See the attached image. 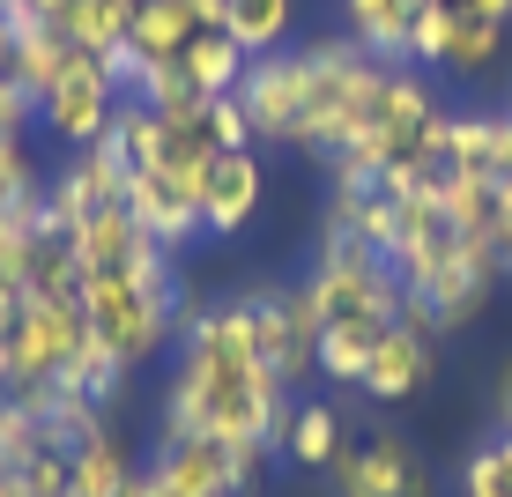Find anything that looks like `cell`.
I'll return each mask as SVG.
<instances>
[{"label":"cell","mask_w":512,"mask_h":497,"mask_svg":"<svg viewBox=\"0 0 512 497\" xmlns=\"http://www.w3.org/2000/svg\"><path fill=\"white\" fill-rule=\"evenodd\" d=\"M38 119V104H30L23 90H15L8 75H0V141H23V127Z\"/></svg>","instance_id":"obj_29"},{"label":"cell","mask_w":512,"mask_h":497,"mask_svg":"<svg viewBox=\"0 0 512 497\" xmlns=\"http://www.w3.org/2000/svg\"><path fill=\"white\" fill-rule=\"evenodd\" d=\"M349 446V423L334 401H290V423H282V453L297 468H334V453Z\"/></svg>","instance_id":"obj_17"},{"label":"cell","mask_w":512,"mask_h":497,"mask_svg":"<svg viewBox=\"0 0 512 497\" xmlns=\"http://www.w3.org/2000/svg\"><path fill=\"white\" fill-rule=\"evenodd\" d=\"M327 475H334V497H438L423 453L409 446V438H394V431L349 438Z\"/></svg>","instance_id":"obj_7"},{"label":"cell","mask_w":512,"mask_h":497,"mask_svg":"<svg viewBox=\"0 0 512 497\" xmlns=\"http://www.w3.org/2000/svg\"><path fill=\"white\" fill-rule=\"evenodd\" d=\"M201 193V230L208 238H238V230H253L260 201H268V164H260L253 149H223L216 164L193 179Z\"/></svg>","instance_id":"obj_10"},{"label":"cell","mask_w":512,"mask_h":497,"mask_svg":"<svg viewBox=\"0 0 512 497\" xmlns=\"http://www.w3.org/2000/svg\"><path fill=\"white\" fill-rule=\"evenodd\" d=\"M60 38L75 52H90V60H112V52L127 45V8H119V0H67Z\"/></svg>","instance_id":"obj_21"},{"label":"cell","mask_w":512,"mask_h":497,"mask_svg":"<svg viewBox=\"0 0 512 497\" xmlns=\"http://www.w3.org/2000/svg\"><path fill=\"white\" fill-rule=\"evenodd\" d=\"M468 15H483V23H505V30H512V0H468Z\"/></svg>","instance_id":"obj_31"},{"label":"cell","mask_w":512,"mask_h":497,"mask_svg":"<svg viewBox=\"0 0 512 497\" xmlns=\"http://www.w3.org/2000/svg\"><path fill=\"white\" fill-rule=\"evenodd\" d=\"M119 386H127V364H119L97 334H82L75 357H67V371H60V394H75V401H90V408H112Z\"/></svg>","instance_id":"obj_20"},{"label":"cell","mask_w":512,"mask_h":497,"mask_svg":"<svg viewBox=\"0 0 512 497\" xmlns=\"http://www.w3.org/2000/svg\"><path fill=\"white\" fill-rule=\"evenodd\" d=\"M379 334H386V327H364V319L320 327V379L357 386V379H364V364H372V349H379Z\"/></svg>","instance_id":"obj_23"},{"label":"cell","mask_w":512,"mask_h":497,"mask_svg":"<svg viewBox=\"0 0 512 497\" xmlns=\"http://www.w3.org/2000/svg\"><path fill=\"white\" fill-rule=\"evenodd\" d=\"M238 104H245V119H253V141H290L297 112H305V45H282V52L245 67Z\"/></svg>","instance_id":"obj_9"},{"label":"cell","mask_w":512,"mask_h":497,"mask_svg":"<svg viewBox=\"0 0 512 497\" xmlns=\"http://www.w3.org/2000/svg\"><path fill=\"white\" fill-rule=\"evenodd\" d=\"M238 305H245L260 364H268L282 386H297V379L320 371V312H312L305 282H260V290H245Z\"/></svg>","instance_id":"obj_5"},{"label":"cell","mask_w":512,"mask_h":497,"mask_svg":"<svg viewBox=\"0 0 512 497\" xmlns=\"http://www.w3.org/2000/svg\"><path fill=\"white\" fill-rule=\"evenodd\" d=\"M290 386L260 364L245 305H179V364L164 386V438H223V446H282Z\"/></svg>","instance_id":"obj_1"},{"label":"cell","mask_w":512,"mask_h":497,"mask_svg":"<svg viewBox=\"0 0 512 497\" xmlns=\"http://www.w3.org/2000/svg\"><path fill=\"white\" fill-rule=\"evenodd\" d=\"M512 30L505 23H483V15H453L446 30V52H438V75H490L505 60Z\"/></svg>","instance_id":"obj_18"},{"label":"cell","mask_w":512,"mask_h":497,"mask_svg":"<svg viewBox=\"0 0 512 497\" xmlns=\"http://www.w3.org/2000/svg\"><path fill=\"white\" fill-rule=\"evenodd\" d=\"M0 497H30V490H23V475H0Z\"/></svg>","instance_id":"obj_34"},{"label":"cell","mask_w":512,"mask_h":497,"mask_svg":"<svg viewBox=\"0 0 512 497\" xmlns=\"http://www.w3.org/2000/svg\"><path fill=\"white\" fill-rule=\"evenodd\" d=\"M82 319H90V334L104 349H112L119 364H149L156 349L179 334V305H164V297H149L127 268L112 275H82Z\"/></svg>","instance_id":"obj_4"},{"label":"cell","mask_w":512,"mask_h":497,"mask_svg":"<svg viewBox=\"0 0 512 497\" xmlns=\"http://www.w3.org/2000/svg\"><path fill=\"white\" fill-rule=\"evenodd\" d=\"M498 282H505V260L490 253V245H475V238H468L461 253H453V268L438 275L431 290H423V305H431V319L453 334V327H468V319L490 305V290H498Z\"/></svg>","instance_id":"obj_12"},{"label":"cell","mask_w":512,"mask_h":497,"mask_svg":"<svg viewBox=\"0 0 512 497\" xmlns=\"http://www.w3.org/2000/svg\"><path fill=\"white\" fill-rule=\"evenodd\" d=\"M423 8H446V15H468V0H423Z\"/></svg>","instance_id":"obj_35"},{"label":"cell","mask_w":512,"mask_h":497,"mask_svg":"<svg viewBox=\"0 0 512 497\" xmlns=\"http://www.w3.org/2000/svg\"><path fill=\"white\" fill-rule=\"evenodd\" d=\"M498 416H512V364H505V379H498Z\"/></svg>","instance_id":"obj_32"},{"label":"cell","mask_w":512,"mask_h":497,"mask_svg":"<svg viewBox=\"0 0 512 497\" xmlns=\"http://www.w3.org/2000/svg\"><path fill=\"white\" fill-rule=\"evenodd\" d=\"M290 30H297V0H223V38H231L245 60L282 52Z\"/></svg>","instance_id":"obj_16"},{"label":"cell","mask_w":512,"mask_h":497,"mask_svg":"<svg viewBox=\"0 0 512 497\" xmlns=\"http://www.w3.org/2000/svg\"><path fill=\"white\" fill-rule=\"evenodd\" d=\"M119 82H112V60H90V52H75L67 60V75L52 82V97L38 104V119H45V134L60 141V149H90V141L112 134V119H119Z\"/></svg>","instance_id":"obj_6"},{"label":"cell","mask_w":512,"mask_h":497,"mask_svg":"<svg viewBox=\"0 0 512 497\" xmlns=\"http://www.w3.org/2000/svg\"><path fill=\"white\" fill-rule=\"evenodd\" d=\"M119 8H127V15H134V8H141V0H119Z\"/></svg>","instance_id":"obj_37"},{"label":"cell","mask_w":512,"mask_h":497,"mask_svg":"<svg viewBox=\"0 0 512 497\" xmlns=\"http://www.w3.org/2000/svg\"><path fill=\"white\" fill-rule=\"evenodd\" d=\"M431 371H438V342H431V334H409L394 319V327L379 334L372 364H364L357 394H372V401H416L423 386H431Z\"/></svg>","instance_id":"obj_11"},{"label":"cell","mask_w":512,"mask_h":497,"mask_svg":"<svg viewBox=\"0 0 512 497\" xmlns=\"http://www.w3.org/2000/svg\"><path fill=\"white\" fill-rule=\"evenodd\" d=\"M245 67H253V60H245V52H238V45H231V38L216 30V38H193V45H186L179 75L193 82V97H238Z\"/></svg>","instance_id":"obj_22"},{"label":"cell","mask_w":512,"mask_h":497,"mask_svg":"<svg viewBox=\"0 0 512 497\" xmlns=\"http://www.w3.org/2000/svg\"><path fill=\"white\" fill-rule=\"evenodd\" d=\"M8 45H15V30H8V15H0V75H8Z\"/></svg>","instance_id":"obj_33"},{"label":"cell","mask_w":512,"mask_h":497,"mask_svg":"<svg viewBox=\"0 0 512 497\" xmlns=\"http://www.w3.org/2000/svg\"><path fill=\"white\" fill-rule=\"evenodd\" d=\"M0 8H8V23H15V30H23V23H60L67 0H0Z\"/></svg>","instance_id":"obj_30"},{"label":"cell","mask_w":512,"mask_h":497,"mask_svg":"<svg viewBox=\"0 0 512 497\" xmlns=\"http://www.w3.org/2000/svg\"><path fill=\"white\" fill-rule=\"evenodd\" d=\"M30 193H45L38 164H30V149H23V141H0V208L30 201Z\"/></svg>","instance_id":"obj_27"},{"label":"cell","mask_w":512,"mask_h":497,"mask_svg":"<svg viewBox=\"0 0 512 497\" xmlns=\"http://www.w3.org/2000/svg\"><path fill=\"white\" fill-rule=\"evenodd\" d=\"M416 15H423V0H342L349 45H364V52H372V60H386V67H401Z\"/></svg>","instance_id":"obj_14"},{"label":"cell","mask_w":512,"mask_h":497,"mask_svg":"<svg viewBox=\"0 0 512 497\" xmlns=\"http://www.w3.org/2000/svg\"><path fill=\"white\" fill-rule=\"evenodd\" d=\"M127 216L141 238H156L164 253H186V245H201V193H193V179H179V171L149 164V171H127Z\"/></svg>","instance_id":"obj_8"},{"label":"cell","mask_w":512,"mask_h":497,"mask_svg":"<svg viewBox=\"0 0 512 497\" xmlns=\"http://www.w3.org/2000/svg\"><path fill=\"white\" fill-rule=\"evenodd\" d=\"M461 497H512V446L498 431L461 460Z\"/></svg>","instance_id":"obj_25"},{"label":"cell","mask_w":512,"mask_h":497,"mask_svg":"<svg viewBox=\"0 0 512 497\" xmlns=\"http://www.w3.org/2000/svg\"><path fill=\"white\" fill-rule=\"evenodd\" d=\"M320 312V327H342V319H364V327H394L401 319V282L394 260L372 253L364 238H342V230H320V253L297 275Z\"/></svg>","instance_id":"obj_3"},{"label":"cell","mask_w":512,"mask_h":497,"mask_svg":"<svg viewBox=\"0 0 512 497\" xmlns=\"http://www.w3.org/2000/svg\"><path fill=\"white\" fill-rule=\"evenodd\" d=\"M45 446V431H38V416H30L23 401H8L0 394V475H23V460Z\"/></svg>","instance_id":"obj_26"},{"label":"cell","mask_w":512,"mask_h":497,"mask_svg":"<svg viewBox=\"0 0 512 497\" xmlns=\"http://www.w3.org/2000/svg\"><path fill=\"white\" fill-rule=\"evenodd\" d=\"M127 483H134V453H127V438H119L112 423L67 453V497H119Z\"/></svg>","instance_id":"obj_15"},{"label":"cell","mask_w":512,"mask_h":497,"mask_svg":"<svg viewBox=\"0 0 512 497\" xmlns=\"http://www.w3.org/2000/svg\"><path fill=\"white\" fill-rule=\"evenodd\" d=\"M446 216H453L461 238L490 245V230L512 216V193H505L498 179H453V171H446Z\"/></svg>","instance_id":"obj_19"},{"label":"cell","mask_w":512,"mask_h":497,"mask_svg":"<svg viewBox=\"0 0 512 497\" xmlns=\"http://www.w3.org/2000/svg\"><path fill=\"white\" fill-rule=\"evenodd\" d=\"M498 438H505V446H512V416H498Z\"/></svg>","instance_id":"obj_36"},{"label":"cell","mask_w":512,"mask_h":497,"mask_svg":"<svg viewBox=\"0 0 512 497\" xmlns=\"http://www.w3.org/2000/svg\"><path fill=\"white\" fill-rule=\"evenodd\" d=\"M112 149L127 156V171H149L156 156H164V119H156V104H119Z\"/></svg>","instance_id":"obj_24"},{"label":"cell","mask_w":512,"mask_h":497,"mask_svg":"<svg viewBox=\"0 0 512 497\" xmlns=\"http://www.w3.org/2000/svg\"><path fill=\"white\" fill-rule=\"evenodd\" d=\"M379 75H386V60H372V52L349 45V38L305 45V112H297L290 149L334 156L349 134L364 127V112H372V97H379Z\"/></svg>","instance_id":"obj_2"},{"label":"cell","mask_w":512,"mask_h":497,"mask_svg":"<svg viewBox=\"0 0 512 497\" xmlns=\"http://www.w3.org/2000/svg\"><path fill=\"white\" fill-rule=\"evenodd\" d=\"M8 30H15V23H8ZM67 60H75V45L60 38V23H23V30H15V45H8V82H15L30 104H45L52 82L67 75Z\"/></svg>","instance_id":"obj_13"},{"label":"cell","mask_w":512,"mask_h":497,"mask_svg":"<svg viewBox=\"0 0 512 497\" xmlns=\"http://www.w3.org/2000/svg\"><path fill=\"white\" fill-rule=\"evenodd\" d=\"M23 490L30 497H67V453L60 446H38L23 460Z\"/></svg>","instance_id":"obj_28"}]
</instances>
